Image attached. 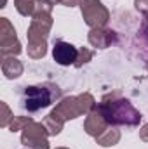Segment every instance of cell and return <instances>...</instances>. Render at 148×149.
Segmentation results:
<instances>
[{"label":"cell","mask_w":148,"mask_h":149,"mask_svg":"<svg viewBox=\"0 0 148 149\" xmlns=\"http://www.w3.org/2000/svg\"><path fill=\"white\" fill-rule=\"evenodd\" d=\"M99 111L103 113V116L106 118L108 125L111 127H138L141 121V113L138 111L127 99L120 97V94H113L103 99V102L98 104Z\"/></svg>","instance_id":"obj_1"},{"label":"cell","mask_w":148,"mask_h":149,"mask_svg":"<svg viewBox=\"0 0 148 149\" xmlns=\"http://www.w3.org/2000/svg\"><path fill=\"white\" fill-rule=\"evenodd\" d=\"M61 99V88L51 81L40 83V85H30L23 88L19 106L28 113L40 111L42 108L51 106L54 101Z\"/></svg>","instance_id":"obj_2"},{"label":"cell","mask_w":148,"mask_h":149,"mask_svg":"<svg viewBox=\"0 0 148 149\" xmlns=\"http://www.w3.org/2000/svg\"><path fill=\"white\" fill-rule=\"evenodd\" d=\"M94 106H96L94 97L85 92L80 95H72V97L61 99V102L52 109V113L65 123L66 120H73L80 114H87Z\"/></svg>","instance_id":"obj_3"},{"label":"cell","mask_w":148,"mask_h":149,"mask_svg":"<svg viewBox=\"0 0 148 149\" xmlns=\"http://www.w3.org/2000/svg\"><path fill=\"white\" fill-rule=\"evenodd\" d=\"M80 7H82V16L85 19V23L91 26V30L106 26V23L110 19V12L99 0H82Z\"/></svg>","instance_id":"obj_4"},{"label":"cell","mask_w":148,"mask_h":149,"mask_svg":"<svg viewBox=\"0 0 148 149\" xmlns=\"http://www.w3.org/2000/svg\"><path fill=\"white\" fill-rule=\"evenodd\" d=\"M49 130L44 123L32 121L26 128H23L21 134V142L28 149H49V141H47Z\"/></svg>","instance_id":"obj_5"},{"label":"cell","mask_w":148,"mask_h":149,"mask_svg":"<svg viewBox=\"0 0 148 149\" xmlns=\"http://www.w3.org/2000/svg\"><path fill=\"white\" fill-rule=\"evenodd\" d=\"M21 52V43L18 42L16 30L9 23L7 17H2L0 21V54L2 59L9 56H18Z\"/></svg>","instance_id":"obj_6"},{"label":"cell","mask_w":148,"mask_h":149,"mask_svg":"<svg viewBox=\"0 0 148 149\" xmlns=\"http://www.w3.org/2000/svg\"><path fill=\"white\" fill-rule=\"evenodd\" d=\"M52 26V17L51 14H33L32 23L28 26V43H47V37Z\"/></svg>","instance_id":"obj_7"},{"label":"cell","mask_w":148,"mask_h":149,"mask_svg":"<svg viewBox=\"0 0 148 149\" xmlns=\"http://www.w3.org/2000/svg\"><path fill=\"white\" fill-rule=\"evenodd\" d=\"M52 57L61 66H70V64L75 66V63L78 59V49L65 40H56L54 47H52Z\"/></svg>","instance_id":"obj_8"},{"label":"cell","mask_w":148,"mask_h":149,"mask_svg":"<svg viewBox=\"0 0 148 149\" xmlns=\"http://www.w3.org/2000/svg\"><path fill=\"white\" fill-rule=\"evenodd\" d=\"M108 127H110V125H108L106 118L103 116V113L99 111L98 106H94L91 111L87 113V118H85V121H84V130H85L89 135L98 137V135H101Z\"/></svg>","instance_id":"obj_9"},{"label":"cell","mask_w":148,"mask_h":149,"mask_svg":"<svg viewBox=\"0 0 148 149\" xmlns=\"http://www.w3.org/2000/svg\"><path fill=\"white\" fill-rule=\"evenodd\" d=\"M89 43L96 49H106L117 40V35L113 30L108 28H92L89 31Z\"/></svg>","instance_id":"obj_10"},{"label":"cell","mask_w":148,"mask_h":149,"mask_svg":"<svg viewBox=\"0 0 148 149\" xmlns=\"http://www.w3.org/2000/svg\"><path fill=\"white\" fill-rule=\"evenodd\" d=\"M2 73L5 74L7 78H18L23 74V64L19 59H16L14 56H9V57H4L2 59Z\"/></svg>","instance_id":"obj_11"},{"label":"cell","mask_w":148,"mask_h":149,"mask_svg":"<svg viewBox=\"0 0 148 149\" xmlns=\"http://www.w3.org/2000/svg\"><path fill=\"white\" fill-rule=\"evenodd\" d=\"M120 141V132L115 128V127H108L101 135H98L96 137V142L99 144V146H103V148H110V146H115L117 142Z\"/></svg>","instance_id":"obj_12"},{"label":"cell","mask_w":148,"mask_h":149,"mask_svg":"<svg viewBox=\"0 0 148 149\" xmlns=\"http://www.w3.org/2000/svg\"><path fill=\"white\" fill-rule=\"evenodd\" d=\"M44 125L47 127V130H49V135H58L61 130H63V121L54 114V113L51 111L47 116H45V120H44Z\"/></svg>","instance_id":"obj_13"},{"label":"cell","mask_w":148,"mask_h":149,"mask_svg":"<svg viewBox=\"0 0 148 149\" xmlns=\"http://www.w3.org/2000/svg\"><path fill=\"white\" fill-rule=\"evenodd\" d=\"M14 5L21 16H33L35 14V0H14Z\"/></svg>","instance_id":"obj_14"},{"label":"cell","mask_w":148,"mask_h":149,"mask_svg":"<svg viewBox=\"0 0 148 149\" xmlns=\"http://www.w3.org/2000/svg\"><path fill=\"white\" fill-rule=\"evenodd\" d=\"M47 52V43H28V56L32 59H42Z\"/></svg>","instance_id":"obj_15"},{"label":"cell","mask_w":148,"mask_h":149,"mask_svg":"<svg viewBox=\"0 0 148 149\" xmlns=\"http://www.w3.org/2000/svg\"><path fill=\"white\" fill-rule=\"evenodd\" d=\"M32 121H33V120H32L30 116H14V120H12L11 125H9V130H11V132L23 130V128H26Z\"/></svg>","instance_id":"obj_16"},{"label":"cell","mask_w":148,"mask_h":149,"mask_svg":"<svg viewBox=\"0 0 148 149\" xmlns=\"http://www.w3.org/2000/svg\"><path fill=\"white\" fill-rule=\"evenodd\" d=\"M92 56H94V52H92L91 49H85V47L78 49V59H77V63H75V68H82L85 63H89V61L92 59Z\"/></svg>","instance_id":"obj_17"},{"label":"cell","mask_w":148,"mask_h":149,"mask_svg":"<svg viewBox=\"0 0 148 149\" xmlns=\"http://www.w3.org/2000/svg\"><path fill=\"white\" fill-rule=\"evenodd\" d=\"M2 111H4V116H2V120H0V125H2V127H9V125H11L9 121H12L14 116H11V109H9V106H7L5 102H2Z\"/></svg>","instance_id":"obj_18"},{"label":"cell","mask_w":148,"mask_h":149,"mask_svg":"<svg viewBox=\"0 0 148 149\" xmlns=\"http://www.w3.org/2000/svg\"><path fill=\"white\" fill-rule=\"evenodd\" d=\"M134 5H136V9L140 12H143L145 16H148V0H136Z\"/></svg>","instance_id":"obj_19"},{"label":"cell","mask_w":148,"mask_h":149,"mask_svg":"<svg viewBox=\"0 0 148 149\" xmlns=\"http://www.w3.org/2000/svg\"><path fill=\"white\" fill-rule=\"evenodd\" d=\"M141 35L145 38V42H147L148 45V16H145V19H143V24H141Z\"/></svg>","instance_id":"obj_20"},{"label":"cell","mask_w":148,"mask_h":149,"mask_svg":"<svg viewBox=\"0 0 148 149\" xmlns=\"http://www.w3.org/2000/svg\"><path fill=\"white\" fill-rule=\"evenodd\" d=\"M140 139L145 141V142H148V123L147 125H143V128L140 130Z\"/></svg>","instance_id":"obj_21"},{"label":"cell","mask_w":148,"mask_h":149,"mask_svg":"<svg viewBox=\"0 0 148 149\" xmlns=\"http://www.w3.org/2000/svg\"><path fill=\"white\" fill-rule=\"evenodd\" d=\"M80 2H82V0H63L61 3H63V5H66V7H73V5H78Z\"/></svg>","instance_id":"obj_22"},{"label":"cell","mask_w":148,"mask_h":149,"mask_svg":"<svg viewBox=\"0 0 148 149\" xmlns=\"http://www.w3.org/2000/svg\"><path fill=\"white\" fill-rule=\"evenodd\" d=\"M51 2H52V3H61L63 0H51Z\"/></svg>","instance_id":"obj_23"},{"label":"cell","mask_w":148,"mask_h":149,"mask_svg":"<svg viewBox=\"0 0 148 149\" xmlns=\"http://www.w3.org/2000/svg\"><path fill=\"white\" fill-rule=\"evenodd\" d=\"M56 149H68V148H56Z\"/></svg>","instance_id":"obj_24"}]
</instances>
